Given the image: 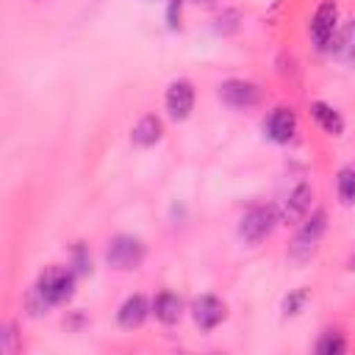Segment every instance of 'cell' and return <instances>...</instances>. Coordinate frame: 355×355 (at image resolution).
<instances>
[{
  "label": "cell",
  "instance_id": "obj_1",
  "mask_svg": "<svg viewBox=\"0 0 355 355\" xmlns=\"http://www.w3.org/2000/svg\"><path fill=\"white\" fill-rule=\"evenodd\" d=\"M75 280H78V275H75L69 266L53 263V266H44V269H42V275L36 277L33 291H36L50 308L67 305V302L72 300V294H75Z\"/></svg>",
  "mask_w": 355,
  "mask_h": 355
},
{
  "label": "cell",
  "instance_id": "obj_2",
  "mask_svg": "<svg viewBox=\"0 0 355 355\" xmlns=\"http://www.w3.org/2000/svg\"><path fill=\"white\" fill-rule=\"evenodd\" d=\"M324 233H327V211L316 208V211H311V214L300 222V227H297V233H294V241L288 244V258L297 261V263H305V261L316 252L319 239H322Z\"/></svg>",
  "mask_w": 355,
  "mask_h": 355
},
{
  "label": "cell",
  "instance_id": "obj_3",
  "mask_svg": "<svg viewBox=\"0 0 355 355\" xmlns=\"http://www.w3.org/2000/svg\"><path fill=\"white\" fill-rule=\"evenodd\" d=\"M280 225V211L275 205H252L241 222H239V236L247 244H261L263 239H269L275 233V227Z\"/></svg>",
  "mask_w": 355,
  "mask_h": 355
},
{
  "label": "cell",
  "instance_id": "obj_4",
  "mask_svg": "<svg viewBox=\"0 0 355 355\" xmlns=\"http://www.w3.org/2000/svg\"><path fill=\"white\" fill-rule=\"evenodd\" d=\"M144 258H147L144 241L136 239V236H128V233L114 236V239L108 241V247H105V261H108V266H114V269H119V272H133V269H139V266L144 263Z\"/></svg>",
  "mask_w": 355,
  "mask_h": 355
},
{
  "label": "cell",
  "instance_id": "obj_5",
  "mask_svg": "<svg viewBox=\"0 0 355 355\" xmlns=\"http://www.w3.org/2000/svg\"><path fill=\"white\" fill-rule=\"evenodd\" d=\"M338 31V6L336 0H322L311 17V25H308V33H311V42L316 50H330V42Z\"/></svg>",
  "mask_w": 355,
  "mask_h": 355
},
{
  "label": "cell",
  "instance_id": "obj_6",
  "mask_svg": "<svg viewBox=\"0 0 355 355\" xmlns=\"http://www.w3.org/2000/svg\"><path fill=\"white\" fill-rule=\"evenodd\" d=\"M261 92L252 80H244V78H230L225 83H219V100L233 108V111H244V108H252L258 103Z\"/></svg>",
  "mask_w": 355,
  "mask_h": 355
},
{
  "label": "cell",
  "instance_id": "obj_7",
  "mask_svg": "<svg viewBox=\"0 0 355 355\" xmlns=\"http://www.w3.org/2000/svg\"><path fill=\"white\" fill-rule=\"evenodd\" d=\"M164 105L169 111V116L175 122H183L189 119L191 108H194V83L186 80V78H178L166 86V94H164Z\"/></svg>",
  "mask_w": 355,
  "mask_h": 355
},
{
  "label": "cell",
  "instance_id": "obj_8",
  "mask_svg": "<svg viewBox=\"0 0 355 355\" xmlns=\"http://www.w3.org/2000/svg\"><path fill=\"white\" fill-rule=\"evenodd\" d=\"M225 316H227V305L216 297V294H200L194 302H191V319H194V324L200 327V330H214V327H219L222 322H225Z\"/></svg>",
  "mask_w": 355,
  "mask_h": 355
},
{
  "label": "cell",
  "instance_id": "obj_9",
  "mask_svg": "<svg viewBox=\"0 0 355 355\" xmlns=\"http://www.w3.org/2000/svg\"><path fill=\"white\" fill-rule=\"evenodd\" d=\"M263 133L275 144H288L294 139V133H297V114H294V108H286V105L272 108L269 116L263 119Z\"/></svg>",
  "mask_w": 355,
  "mask_h": 355
},
{
  "label": "cell",
  "instance_id": "obj_10",
  "mask_svg": "<svg viewBox=\"0 0 355 355\" xmlns=\"http://www.w3.org/2000/svg\"><path fill=\"white\" fill-rule=\"evenodd\" d=\"M311 200H313V189L308 183H297L280 208V222L283 225H300L311 214Z\"/></svg>",
  "mask_w": 355,
  "mask_h": 355
},
{
  "label": "cell",
  "instance_id": "obj_11",
  "mask_svg": "<svg viewBox=\"0 0 355 355\" xmlns=\"http://www.w3.org/2000/svg\"><path fill=\"white\" fill-rule=\"evenodd\" d=\"M150 313H153V302H147L144 294H130V297L119 305L116 322H119V327H125V330H136V327H141V324L147 322Z\"/></svg>",
  "mask_w": 355,
  "mask_h": 355
},
{
  "label": "cell",
  "instance_id": "obj_12",
  "mask_svg": "<svg viewBox=\"0 0 355 355\" xmlns=\"http://www.w3.org/2000/svg\"><path fill=\"white\" fill-rule=\"evenodd\" d=\"M161 136H164V122H161V116H155V114H144V116L130 128V144H133V147H141V150L158 144Z\"/></svg>",
  "mask_w": 355,
  "mask_h": 355
},
{
  "label": "cell",
  "instance_id": "obj_13",
  "mask_svg": "<svg viewBox=\"0 0 355 355\" xmlns=\"http://www.w3.org/2000/svg\"><path fill=\"white\" fill-rule=\"evenodd\" d=\"M153 316L166 327L178 324L183 316V300L175 291H158L153 300Z\"/></svg>",
  "mask_w": 355,
  "mask_h": 355
},
{
  "label": "cell",
  "instance_id": "obj_14",
  "mask_svg": "<svg viewBox=\"0 0 355 355\" xmlns=\"http://www.w3.org/2000/svg\"><path fill=\"white\" fill-rule=\"evenodd\" d=\"M311 116L316 119V125L327 133V136H341L344 133V116L324 100H313L311 103Z\"/></svg>",
  "mask_w": 355,
  "mask_h": 355
},
{
  "label": "cell",
  "instance_id": "obj_15",
  "mask_svg": "<svg viewBox=\"0 0 355 355\" xmlns=\"http://www.w3.org/2000/svg\"><path fill=\"white\" fill-rule=\"evenodd\" d=\"M330 50L336 53L338 61L355 64V19H347L344 28L336 31V36L330 42Z\"/></svg>",
  "mask_w": 355,
  "mask_h": 355
},
{
  "label": "cell",
  "instance_id": "obj_16",
  "mask_svg": "<svg viewBox=\"0 0 355 355\" xmlns=\"http://www.w3.org/2000/svg\"><path fill=\"white\" fill-rule=\"evenodd\" d=\"M336 191L341 205H355V166H341L336 175Z\"/></svg>",
  "mask_w": 355,
  "mask_h": 355
},
{
  "label": "cell",
  "instance_id": "obj_17",
  "mask_svg": "<svg viewBox=\"0 0 355 355\" xmlns=\"http://www.w3.org/2000/svg\"><path fill=\"white\" fill-rule=\"evenodd\" d=\"M313 349L319 355H341V352H347V341H344V336L338 330H324Z\"/></svg>",
  "mask_w": 355,
  "mask_h": 355
},
{
  "label": "cell",
  "instance_id": "obj_18",
  "mask_svg": "<svg viewBox=\"0 0 355 355\" xmlns=\"http://www.w3.org/2000/svg\"><path fill=\"white\" fill-rule=\"evenodd\" d=\"M69 269L75 275H89L92 272V252L83 241H75L72 250H69Z\"/></svg>",
  "mask_w": 355,
  "mask_h": 355
},
{
  "label": "cell",
  "instance_id": "obj_19",
  "mask_svg": "<svg viewBox=\"0 0 355 355\" xmlns=\"http://www.w3.org/2000/svg\"><path fill=\"white\" fill-rule=\"evenodd\" d=\"M308 297H311V288H305V286L288 291V294L283 297V305H280V308H283V316H297V313L305 308Z\"/></svg>",
  "mask_w": 355,
  "mask_h": 355
},
{
  "label": "cell",
  "instance_id": "obj_20",
  "mask_svg": "<svg viewBox=\"0 0 355 355\" xmlns=\"http://www.w3.org/2000/svg\"><path fill=\"white\" fill-rule=\"evenodd\" d=\"M216 31H219L222 36L236 33V31H239V11H233V8L222 11V14L216 17Z\"/></svg>",
  "mask_w": 355,
  "mask_h": 355
},
{
  "label": "cell",
  "instance_id": "obj_21",
  "mask_svg": "<svg viewBox=\"0 0 355 355\" xmlns=\"http://www.w3.org/2000/svg\"><path fill=\"white\" fill-rule=\"evenodd\" d=\"M183 3H186V0H169V6H166V25H169L172 31L180 28V8H183Z\"/></svg>",
  "mask_w": 355,
  "mask_h": 355
},
{
  "label": "cell",
  "instance_id": "obj_22",
  "mask_svg": "<svg viewBox=\"0 0 355 355\" xmlns=\"http://www.w3.org/2000/svg\"><path fill=\"white\" fill-rule=\"evenodd\" d=\"M83 322H86V316H83V313H75L72 319H64V324H67V327H72V330H80V327H83Z\"/></svg>",
  "mask_w": 355,
  "mask_h": 355
},
{
  "label": "cell",
  "instance_id": "obj_23",
  "mask_svg": "<svg viewBox=\"0 0 355 355\" xmlns=\"http://www.w3.org/2000/svg\"><path fill=\"white\" fill-rule=\"evenodd\" d=\"M347 269H349V272H355V250H352V255L347 258Z\"/></svg>",
  "mask_w": 355,
  "mask_h": 355
}]
</instances>
